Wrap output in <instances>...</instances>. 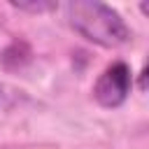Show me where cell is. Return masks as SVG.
I'll return each instance as SVG.
<instances>
[{
  "mask_svg": "<svg viewBox=\"0 0 149 149\" xmlns=\"http://www.w3.org/2000/svg\"><path fill=\"white\" fill-rule=\"evenodd\" d=\"M70 26L88 42L114 49L130 40V28L116 9L98 0H74L68 5Z\"/></svg>",
  "mask_w": 149,
  "mask_h": 149,
  "instance_id": "cell-1",
  "label": "cell"
},
{
  "mask_svg": "<svg viewBox=\"0 0 149 149\" xmlns=\"http://www.w3.org/2000/svg\"><path fill=\"white\" fill-rule=\"evenodd\" d=\"M130 86H133L130 68L123 61H116L109 68H105V72L98 77V81L93 86V98L98 105H102L107 109H116L128 100Z\"/></svg>",
  "mask_w": 149,
  "mask_h": 149,
  "instance_id": "cell-2",
  "label": "cell"
},
{
  "mask_svg": "<svg viewBox=\"0 0 149 149\" xmlns=\"http://www.w3.org/2000/svg\"><path fill=\"white\" fill-rule=\"evenodd\" d=\"M12 7L16 9H26V12H49L56 7V2H44V0H33V2H21V0H12Z\"/></svg>",
  "mask_w": 149,
  "mask_h": 149,
  "instance_id": "cell-3",
  "label": "cell"
},
{
  "mask_svg": "<svg viewBox=\"0 0 149 149\" xmlns=\"http://www.w3.org/2000/svg\"><path fill=\"white\" fill-rule=\"evenodd\" d=\"M147 68H142V72H140V81H137V88L140 91H147Z\"/></svg>",
  "mask_w": 149,
  "mask_h": 149,
  "instance_id": "cell-4",
  "label": "cell"
}]
</instances>
